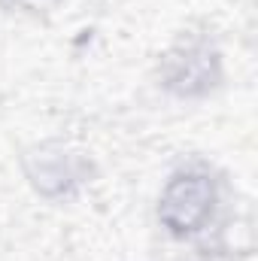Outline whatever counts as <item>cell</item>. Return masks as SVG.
Wrapping results in <instances>:
<instances>
[{
  "instance_id": "cell-1",
  "label": "cell",
  "mask_w": 258,
  "mask_h": 261,
  "mask_svg": "<svg viewBox=\"0 0 258 261\" xmlns=\"http://www.w3.org/2000/svg\"><path fill=\"white\" fill-rule=\"evenodd\" d=\"M210 210H213V189L203 176L173 179L161 200V219L173 231H194Z\"/></svg>"
}]
</instances>
